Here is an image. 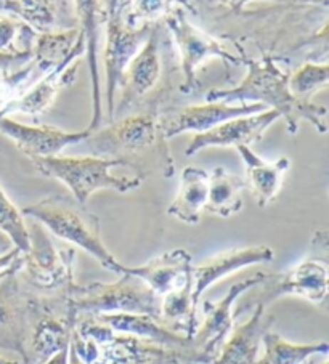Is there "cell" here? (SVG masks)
I'll return each mask as SVG.
<instances>
[{"instance_id":"1","label":"cell","mask_w":329,"mask_h":364,"mask_svg":"<svg viewBox=\"0 0 329 364\" xmlns=\"http://www.w3.org/2000/svg\"><path fill=\"white\" fill-rule=\"evenodd\" d=\"M161 111L148 108L130 112L92 132L82 143L90 156L118 161L121 167H130L142 181L156 173L170 178L175 173V162L161 130Z\"/></svg>"},{"instance_id":"2","label":"cell","mask_w":329,"mask_h":364,"mask_svg":"<svg viewBox=\"0 0 329 364\" xmlns=\"http://www.w3.org/2000/svg\"><path fill=\"white\" fill-rule=\"evenodd\" d=\"M243 65L248 68V74L243 82L235 89L211 90L206 95L207 103H261L267 109L271 108L276 111L280 117L286 121L291 135L297 134L301 121H307L320 134H326L325 106L294 97L289 89V74L281 71L273 56L263 55L261 60L246 58Z\"/></svg>"},{"instance_id":"3","label":"cell","mask_w":329,"mask_h":364,"mask_svg":"<svg viewBox=\"0 0 329 364\" xmlns=\"http://www.w3.org/2000/svg\"><path fill=\"white\" fill-rule=\"evenodd\" d=\"M328 265L329 233L328 230H316L310 240L306 259L284 272L263 273L262 281L252 287L256 291L233 310V316L236 319L256 306L267 309L276 299L286 296L302 297L313 305L325 304L329 287Z\"/></svg>"},{"instance_id":"4","label":"cell","mask_w":329,"mask_h":364,"mask_svg":"<svg viewBox=\"0 0 329 364\" xmlns=\"http://www.w3.org/2000/svg\"><path fill=\"white\" fill-rule=\"evenodd\" d=\"M162 21L155 23L148 41L125 68L118 89L121 95L115 103L113 121L116 116L130 112L160 108L166 100L169 82H162V74L169 73V66L175 63L174 46Z\"/></svg>"},{"instance_id":"5","label":"cell","mask_w":329,"mask_h":364,"mask_svg":"<svg viewBox=\"0 0 329 364\" xmlns=\"http://www.w3.org/2000/svg\"><path fill=\"white\" fill-rule=\"evenodd\" d=\"M33 220L39 222L53 236L68 241L85 250L100 265L116 273L121 263L113 255L101 240L100 218L85 204L68 196V194H52L31 204L21 210Z\"/></svg>"},{"instance_id":"6","label":"cell","mask_w":329,"mask_h":364,"mask_svg":"<svg viewBox=\"0 0 329 364\" xmlns=\"http://www.w3.org/2000/svg\"><path fill=\"white\" fill-rule=\"evenodd\" d=\"M29 230V250L21 252L18 276L28 291L42 297H69L74 287V249H58L47 230L33 220Z\"/></svg>"},{"instance_id":"7","label":"cell","mask_w":329,"mask_h":364,"mask_svg":"<svg viewBox=\"0 0 329 364\" xmlns=\"http://www.w3.org/2000/svg\"><path fill=\"white\" fill-rule=\"evenodd\" d=\"M134 0H105L103 23L106 24V48H105V71H106V105L108 117L113 122L116 92L119 80L132 58L140 52L148 41L155 23L137 24L132 18Z\"/></svg>"},{"instance_id":"8","label":"cell","mask_w":329,"mask_h":364,"mask_svg":"<svg viewBox=\"0 0 329 364\" xmlns=\"http://www.w3.org/2000/svg\"><path fill=\"white\" fill-rule=\"evenodd\" d=\"M69 300L78 318L105 313H134L150 315L161 321V297H157L142 279L132 274H119L115 282H75Z\"/></svg>"},{"instance_id":"9","label":"cell","mask_w":329,"mask_h":364,"mask_svg":"<svg viewBox=\"0 0 329 364\" xmlns=\"http://www.w3.org/2000/svg\"><path fill=\"white\" fill-rule=\"evenodd\" d=\"M36 171L43 177L55 178L65 183L75 200L87 204L88 198L100 190H115L129 193L142 185L137 177H118L111 168L121 167L118 161L98 158V156H79V158H34L31 159Z\"/></svg>"},{"instance_id":"10","label":"cell","mask_w":329,"mask_h":364,"mask_svg":"<svg viewBox=\"0 0 329 364\" xmlns=\"http://www.w3.org/2000/svg\"><path fill=\"white\" fill-rule=\"evenodd\" d=\"M78 315L69 297H42L31 294L29 326L21 351V364H46L69 347Z\"/></svg>"},{"instance_id":"11","label":"cell","mask_w":329,"mask_h":364,"mask_svg":"<svg viewBox=\"0 0 329 364\" xmlns=\"http://www.w3.org/2000/svg\"><path fill=\"white\" fill-rule=\"evenodd\" d=\"M161 21L167 29L174 48H177V53H179L182 71L180 92L183 95H189L199 87L196 73L207 58H220L231 65H243L246 60L244 55L239 56L231 53L217 39L189 23L185 10L182 7L170 10Z\"/></svg>"},{"instance_id":"12","label":"cell","mask_w":329,"mask_h":364,"mask_svg":"<svg viewBox=\"0 0 329 364\" xmlns=\"http://www.w3.org/2000/svg\"><path fill=\"white\" fill-rule=\"evenodd\" d=\"M262 278L263 273H256L254 276L235 282L219 302L206 300L202 305L204 321L198 326V331L189 343V350L198 364H212L235 326V316H233L235 302L252 287H256Z\"/></svg>"},{"instance_id":"13","label":"cell","mask_w":329,"mask_h":364,"mask_svg":"<svg viewBox=\"0 0 329 364\" xmlns=\"http://www.w3.org/2000/svg\"><path fill=\"white\" fill-rule=\"evenodd\" d=\"M262 111H267V108L261 103H241L235 106L224 102H212L185 106L179 109H162L160 124L164 136L170 140V138L187 134V132L204 134L215 125L230 121V119L257 114Z\"/></svg>"},{"instance_id":"14","label":"cell","mask_w":329,"mask_h":364,"mask_svg":"<svg viewBox=\"0 0 329 364\" xmlns=\"http://www.w3.org/2000/svg\"><path fill=\"white\" fill-rule=\"evenodd\" d=\"M21 254L16 257L11 272L0 279V350L21 355L29 326L31 292L23 284L18 269Z\"/></svg>"},{"instance_id":"15","label":"cell","mask_w":329,"mask_h":364,"mask_svg":"<svg viewBox=\"0 0 329 364\" xmlns=\"http://www.w3.org/2000/svg\"><path fill=\"white\" fill-rule=\"evenodd\" d=\"M93 364H198L189 347L172 348L116 332L98 347Z\"/></svg>"},{"instance_id":"16","label":"cell","mask_w":329,"mask_h":364,"mask_svg":"<svg viewBox=\"0 0 329 364\" xmlns=\"http://www.w3.org/2000/svg\"><path fill=\"white\" fill-rule=\"evenodd\" d=\"M0 134L10 138L24 156L34 159L60 156L65 148L87 140L92 132L88 129L65 132L52 125H26L10 117H4L0 119Z\"/></svg>"},{"instance_id":"17","label":"cell","mask_w":329,"mask_h":364,"mask_svg":"<svg viewBox=\"0 0 329 364\" xmlns=\"http://www.w3.org/2000/svg\"><path fill=\"white\" fill-rule=\"evenodd\" d=\"M193 257L185 249L167 250L140 267L119 265L116 274H132L142 279L157 297L179 291L188 284H193L192 278Z\"/></svg>"},{"instance_id":"18","label":"cell","mask_w":329,"mask_h":364,"mask_svg":"<svg viewBox=\"0 0 329 364\" xmlns=\"http://www.w3.org/2000/svg\"><path fill=\"white\" fill-rule=\"evenodd\" d=\"M278 119H280V114L273 109H267L251 116L230 119V121L215 125V127L204 132V134H196L192 143L188 144L185 154L194 156L196 153H199L201 149L212 146L238 148L241 146V144L251 146V144L262 140L265 132H267L270 129V125L276 122Z\"/></svg>"},{"instance_id":"19","label":"cell","mask_w":329,"mask_h":364,"mask_svg":"<svg viewBox=\"0 0 329 364\" xmlns=\"http://www.w3.org/2000/svg\"><path fill=\"white\" fill-rule=\"evenodd\" d=\"M82 55H85V39L84 34L79 33L78 41H75L73 47V52L69 53L68 58L60 63L56 68H53L52 71H48L47 76L37 80L20 98L14 100L10 103L11 112L39 116L43 111H47L55 102L56 95H58V92L63 87L71 85L75 80V74H78L79 69L78 58H80Z\"/></svg>"},{"instance_id":"20","label":"cell","mask_w":329,"mask_h":364,"mask_svg":"<svg viewBox=\"0 0 329 364\" xmlns=\"http://www.w3.org/2000/svg\"><path fill=\"white\" fill-rule=\"evenodd\" d=\"M275 259L273 249L268 246H251V247H235L224 250L214 257H209L204 262L193 265L192 278L193 289L192 296L196 306H199L201 296L215 282L224 279L239 269L248 268L258 263H268Z\"/></svg>"},{"instance_id":"21","label":"cell","mask_w":329,"mask_h":364,"mask_svg":"<svg viewBox=\"0 0 329 364\" xmlns=\"http://www.w3.org/2000/svg\"><path fill=\"white\" fill-rule=\"evenodd\" d=\"M79 29L85 39V53L88 71L92 80V121L88 130L95 132L103 122V108H101V85L98 71V47H100V24L103 23L105 4L103 0H73Z\"/></svg>"},{"instance_id":"22","label":"cell","mask_w":329,"mask_h":364,"mask_svg":"<svg viewBox=\"0 0 329 364\" xmlns=\"http://www.w3.org/2000/svg\"><path fill=\"white\" fill-rule=\"evenodd\" d=\"M249 313L248 321L233 326L212 364H257L263 336L271 329L275 318L265 306H256Z\"/></svg>"},{"instance_id":"23","label":"cell","mask_w":329,"mask_h":364,"mask_svg":"<svg viewBox=\"0 0 329 364\" xmlns=\"http://www.w3.org/2000/svg\"><path fill=\"white\" fill-rule=\"evenodd\" d=\"M236 149L246 166V185L251 188L257 205L267 207L270 203H273L281 190L284 175L291 168V159L281 156L273 162L265 161L246 144H241Z\"/></svg>"},{"instance_id":"24","label":"cell","mask_w":329,"mask_h":364,"mask_svg":"<svg viewBox=\"0 0 329 364\" xmlns=\"http://www.w3.org/2000/svg\"><path fill=\"white\" fill-rule=\"evenodd\" d=\"M101 323L110 326L113 331L129 334L143 341L153 342L164 347L187 348L192 343V338L177 334L164 326L160 319L150 315H134V313H105L95 316Z\"/></svg>"},{"instance_id":"25","label":"cell","mask_w":329,"mask_h":364,"mask_svg":"<svg viewBox=\"0 0 329 364\" xmlns=\"http://www.w3.org/2000/svg\"><path fill=\"white\" fill-rule=\"evenodd\" d=\"M20 18L37 34L79 28L73 0H20Z\"/></svg>"},{"instance_id":"26","label":"cell","mask_w":329,"mask_h":364,"mask_svg":"<svg viewBox=\"0 0 329 364\" xmlns=\"http://www.w3.org/2000/svg\"><path fill=\"white\" fill-rule=\"evenodd\" d=\"M207 191L209 172L193 166L185 167L180 177L179 194L167 207V213L182 223L196 225L201 220V213L206 207Z\"/></svg>"},{"instance_id":"27","label":"cell","mask_w":329,"mask_h":364,"mask_svg":"<svg viewBox=\"0 0 329 364\" xmlns=\"http://www.w3.org/2000/svg\"><path fill=\"white\" fill-rule=\"evenodd\" d=\"M246 180L230 173L224 167H215L209 173V191L204 210L214 215L229 218L243 209V191Z\"/></svg>"},{"instance_id":"28","label":"cell","mask_w":329,"mask_h":364,"mask_svg":"<svg viewBox=\"0 0 329 364\" xmlns=\"http://www.w3.org/2000/svg\"><path fill=\"white\" fill-rule=\"evenodd\" d=\"M263 351L257 364H302L313 355H328V343H291L276 332L268 331L263 336Z\"/></svg>"},{"instance_id":"29","label":"cell","mask_w":329,"mask_h":364,"mask_svg":"<svg viewBox=\"0 0 329 364\" xmlns=\"http://www.w3.org/2000/svg\"><path fill=\"white\" fill-rule=\"evenodd\" d=\"M79 33L80 29L75 28L61 33L37 34L33 46V63L37 73L47 74L65 61L73 52Z\"/></svg>"},{"instance_id":"30","label":"cell","mask_w":329,"mask_h":364,"mask_svg":"<svg viewBox=\"0 0 329 364\" xmlns=\"http://www.w3.org/2000/svg\"><path fill=\"white\" fill-rule=\"evenodd\" d=\"M36 37V31L21 18L0 14V52H33Z\"/></svg>"},{"instance_id":"31","label":"cell","mask_w":329,"mask_h":364,"mask_svg":"<svg viewBox=\"0 0 329 364\" xmlns=\"http://www.w3.org/2000/svg\"><path fill=\"white\" fill-rule=\"evenodd\" d=\"M0 231L9 237L11 244L21 252L29 250V230L21 210L11 203L7 193L0 185Z\"/></svg>"},{"instance_id":"32","label":"cell","mask_w":329,"mask_h":364,"mask_svg":"<svg viewBox=\"0 0 329 364\" xmlns=\"http://www.w3.org/2000/svg\"><path fill=\"white\" fill-rule=\"evenodd\" d=\"M329 80V66L326 63H306L293 74H289V89L293 95L312 102L316 90L325 89Z\"/></svg>"},{"instance_id":"33","label":"cell","mask_w":329,"mask_h":364,"mask_svg":"<svg viewBox=\"0 0 329 364\" xmlns=\"http://www.w3.org/2000/svg\"><path fill=\"white\" fill-rule=\"evenodd\" d=\"M37 69L33 60L15 71L0 74V111L7 108L14 100L20 98L28 90V85L34 79Z\"/></svg>"},{"instance_id":"34","label":"cell","mask_w":329,"mask_h":364,"mask_svg":"<svg viewBox=\"0 0 329 364\" xmlns=\"http://www.w3.org/2000/svg\"><path fill=\"white\" fill-rule=\"evenodd\" d=\"M175 7L188 9L196 14V0H134L132 18L137 24L157 23Z\"/></svg>"},{"instance_id":"35","label":"cell","mask_w":329,"mask_h":364,"mask_svg":"<svg viewBox=\"0 0 329 364\" xmlns=\"http://www.w3.org/2000/svg\"><path fill=\"white\" fill-rule=\"evenodd\" d=\"M31 60H33V52H0V74L15 71V69L24 66Z\"/></svg>"},{"instance_id":"36","label":"cell","mask_w":329,"mask_h":364,"mask_svg":"<svg viewBox=\"0 0 329 364\" xmlns=\"http://www.w3.org/2000/svg\"><path fill=\"white\" fill-rule=\"evenodd\" d=\"M220 5H224L229 10H231L233 14H239L243 11L244 5L251 2V0H217ZM271 2H278V4H296V5H320V7L328 9V0H271Z\"/></svg>"},{"instance_id":"37","label":"cell","mask_w":329,"mask_h":364,"mask_svg":"<svg viewBox=\"0 0 329 364\" xmlns=\"http://www.w3.org/2000/svg\"><path fill=\"white\" fill-rule=\"evenodd\" d=\"M20 0H0V14H10L20 18Z\"/></svg>"},{"instance_id":"38","label":"cell","mask_w":329,"mask_h":364,"mask_svg":"<svg viewBox=\"0 0 329 364\" xmlns=\"http://www.w3.org/2000/svg\"><path fill=\"white\" fill-rule=\"evenodd\" d=\"M20 254H21V250L16 249V247L10 249L9 252H5V254H0V273L5 272V269H7L11 265V263H14V260Z\"/></svg>"},{"instance_id":"39","label":"cell","mask_w":329,"mask_h":364,"mask_svg":"<svg viewBox=\"0 0 329 364\" xmlns=\"http://www.w3.org/2000/svg\"><path fill=\"white\" fill-rule=\"evenodd\" d=\"M68 360H69V347L53 355L46 364H68Z\"/></svg>"},{"instance_id":"40","label":"cell","mask_w":329,"mask_h":364,"mask_svg":"<svg viewBox=\"0 0 329 364\" xmlns=\"http://www.w3.org/2000/svg\"><path fill=\"white\" fill-rule=\"evenodd\" d=\"M15 246L14 244H11V241L9 240L7 236H5L2 231H0V254H5V252H9L10 249H14Z\"/></svg>"},{"instance_id":"41","label":"cell","mask_w":329,"mask_h":364,"mask_svg":"<svg viewBox=\"0 0 329 364\" xmlns=\"http://www.w3.org/2000/svg\"><path fill=\"white\" fill-rule=\"evenodd\" d=\"M326 356L328 355H313V356H310L308 360L306 363H302V364H328Z\"/></svg>"},{"instance_id":"42","label":"cell","mask_w":329,"mask_h":364,"mask_svg":"<svg viewBox=\"0 0 329 364\" xmlns=\"http://www.w3.org/2000/svg\"><path fill=\"white\" fill-rule=\"evenodd\" d=\"M68 364H85L78 355L74 353V350L71 348V343H69V360H68Z\"/></svg>"},{"instance_id":"43","label":"cell","mask_w":329,"mask_h":364,"mask_svg":"<svg viewBox=\"0 0 329 364\" xmlns=\"http://www.w3.org/2000/svg\"><path fill=\"white\" fill-rule=\"evenodd\" d=\"M0 364H21V361H11V360H7V358H4L2 355H0Z\"/></svg>"},{"instance_id":"44","label":"cell","mask_w":329,"mask_h":364,"mask_svg":"<svg viewBox=\"0 0 329 364\" xmlns=\"http://www.w3.org/2000/svg\"><path fill=\"white\" fill-rule=\"evenodd\" d=\"M16 260V259H15ZM15 260H14V263H15ZM14 263H11V265L7 268V269H5V272H2V273H0V279H4L5 278V276H7L10 272H11V268H14Z\"/></svg>"}]
</instances>
